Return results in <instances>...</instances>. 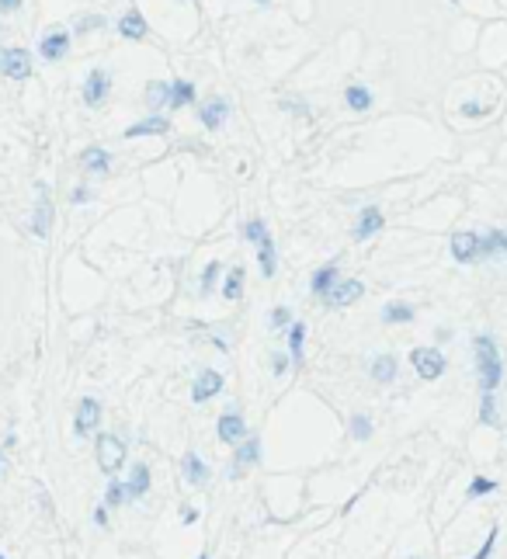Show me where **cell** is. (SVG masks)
Returning <instances> with one entry per match:
<instances>
[{"mask_svg":"<svg viewBox=\"0 0 507 559\" xmlns=\"http://www.w3.org/2000/svg\"><path fill=\"white\" fill-rule=\"evenodd\" d=\"M126 490H129V497H143V493L150 490V469H146L143 462H139V466H132V476H129Z\"/></svg>","mask_w":507,"mask_h":559,"instance_id":"obj_25","label":"cell"},{"mask_svg":"<svg viewBox=\"0 0 507 559\" xmlns=\"http://www.w3.org/2000/svg\"><path fill=\"white\" fill-rule=\"evenodd\" d=\"M0 469H4V459H0Z\"/></svg>","mask_w":507,"mask_h":559,"instance_id":"obj_47","label":"cell"},{"mask_svg":"<svg viewBox=\"0 0 507 559\" xmlns=\"http://www.w3.org/2000/svg\"><path fill=\"white\" fill-rule=\"evenodd\" d=\"M0 559H4V556H0Z\"/></svg>","mask_w":507,"mask_h":559,"instance_id":"obj_51","label":"cell"},{"mask_svg":"<svg viewBox=\"0 0 507 559\" xmlns=\"http://www.w3.org/2000/svg\"><path fill=\"white\" fill-rule=\"evenodd\" d=\"M94 521L105 528V524H108V511H105V507H97V511H94Z\"/></svg>","mask_w":507,"mask_h":559,"instance_id":"obj_44","label":"cell"},{"mask_svg":"<svg viewBox=\"0 0 507 559\" xmlns=\"http://www.w3.org/2000/svg\"><path fill=\"white\" fill-rule=\"evenodd\" d=\"M382 319H386V323H410V319H414V306H407V302H389V306L382 310Z\"/></svg>","mask_w":507,"mask_h":559,"instance_id":"obj_28","label":"cell"},{"mask_svg":"<svg viewBox=\"0 0 507 559\" xmlns=\"http://www.w3.org/2000/svg\"><path fill=\"white\" fill-rule=\"evenodd\" d=\"M257 261H261V275L271 278V275H275V264H278V257H275V240L271 237H264L257 243Z\"/></svg>","mask_w":507,"mask_h":559,"instance_id":"obj_22","label":"cell"},{"mask_svg":"<svg viewBox=\"0 0 507 559\" xmlns=\"http://www.w3.org/2000/svg\"><path fill=\"white\" fill-rule=\"evenodd\" d=\"M198 559H209V556H198Z\"/></svg>","mask_w":507,"mask_h":559,"instance_id":"obj_49","label":"cell"},{"mask_svg":"<svg viewBox=\"0 0 507 559\" xmlns=\"http://www.w3.org/2000/svg\"><path fill=\"white\" fill-rule=\"evenodd\" d=\"M497 250H504V233L501 230H490L487 237H479V257H490Z\"/></svg>","mask_w":507,"mask_h":559,"instance_id":"obj_30","label":"cell"},{"mask_svg":"<svg viewBox=\"0 0 507 559\" xmlns=\"http://www.w3.org/2000/svg\"><path fill=\"white\" fill-rule=\"evenodd\" d=\"M479 420L497 428V403H494V393H483V403H479Z\"/></svg>","mask_w":507,"mask_h":559,"instance_id":"obj_32","label":"cell"},{"mask_svg":"<svg viewBox=\"0 0 507 559\" xmlns=\"http://www.w3.org/2000/svg\"><path fill=\"white\" fill-rule=\"evenodd\" d=\"M226 115H229V105L222 101V98H209V101H202V108H198V119H202V125L205 129H222V122H226Z\"/></svg>","mask_w":507,"mask_h":559,"instance_id":"obj_10","label":"cell"},{"mask_svg":"<svg viewBox=\"0 0 507 559\" xmlns=\"http://www.w3.org/2000/svg\"><path fill=\"white\" fill-rule=\"evenodd\" d=\"M289 319H292V313H289L285 306H275V310H271V317H268V323H271L275 330H282V326H289Z\"/></svg>","mask_w":507,"mask_h":559,"instance_id":"obj_38","label":"cell"},{"mask_svg":"<svg viewBox=\"0 0 507 559\" xmlns=\"http://www.w3.org/2000/svg\"><path fill=\"white\" fill-rule=\"evenodd\" d=\"M372 379L376 382H393L396 379V358L393 355H379L372 361Z\"/></svg>","mask_w":507,"mask_h":559,"instance_id":"obj_26","label":"cell"},{"mask_svg":"<svg viewBox=\"0 0 507 559\" xmlns=\"http://www.w3.org/2000/svg\"><path fill=\"white\" fill-rule=\"evenodd\" d=\"M302 344H306V323H292V330H289V355H292V365H302Z\"/></svg>","mask_w":507,"mask_h":559,"instance_id":"obj_27","label":"cell"},{"mask_svg":"<svg viewBox=\"0 0 507 559\" xmlns=\"http://www.w3.org/2000/svg\"><path fill=\"white\" fill-rule=\"evenodd\" d=\"M344 101H347L351 112H369V108H372V94H369V87H362V83H351V87L344 90Z\"/></svg>","mask_w":507,"mask_h":559,"instance_id":"obj_21","label":"cell"},{"mask_svg":"<svg viewBox=\"0 0 507 559\" xmlns=\"http://www.w3.org/2000/svg\"><path fill=\"white\" fill-rule=\"evenodd\" d=\"M382 212L376 208V205H369V208H362V216H358V223H354V240H369L376 237L382 230Z\"/></svg>","mask_w":507,"mask_h":559,"instance_id":"obj_14","label":"cell"},{"mask_svg":"<svg viewBox=\"0 0 507 559\" xmlns=\"http://www.w3.org/2000/svg\"><path fill=\"white\" fill-rule=\"evenodd\" d=\"M504 250H507V233H504Z\"/></svg>","mask_w":507,"mask_h":559,"instance_id":"obj_46","label":"cell"},{"mask_svg":"<svg viewBox=\"0 0 507 559\" xmlns=\"http://www.w3.org/2000/svg\"><path fill=\"white\" fill-rule=\"evenodd\" d=\"M494 542H497V528H490V535H487V542L479 546V553L472 559H490V553H494Z\"/></svg>","mask_w":507,"mask_h":559,"instance_id":"obj_39","label":"cell"},{"mask_svg":"<svg viewBox=\"0 0 507 559\" xmlns=\"http://www.w3.org/2000/svg\"><path fill=\"white\" fill-rule=\"evenodd\" d=\"M0 70L7 73L11 80H25L32 73V56H28V49H4L0 52Z\"/></svg>","mask_w":507,"mask_h":559,"instance_id":"obj_4","label":"cell"},{"mask_svg":"<svg viewBox=\"0 0 507 559\" xmlns=\"http://www.w3.org/2000/svg\"><path fill=\"white\" fill-rule=\"evenodd\" d=\"M108 90H112V77H108V70H90L87 80H84V105L97 108V105L108 98Z\"/></svg>","mask_w":507,"mask_h":559,"instance_id":"obj_5","label":"cell"},{"mask_svg":"<svg viewBox=\"0 0 507 559\" xmlns=\"http://www.w3.org/2000/svg\"><path fill=\"white\" fill-rule=\"evenodd\" d=\"M358 295H365V285L358 278H347V281H338L330 292H327V306H351Z\"/></svg>","mask_w":507,"mask_h":559,"instance_id":"obj_7","label":"cell"},{"mask_svg":"<svg viewBox=\"0 0 507 559\" xmlns=\"http://www.w3.org/2000/svg\"><path fill=\"white\" fill-rule=\"evenodd\" d=\"M80 163H84L87 174H108V170H112V157H108L101 146H87Z\"/></svg>","mask_w":507,"mask_h":559,"instance_id":"obj_16","label":"cell"},{"mask_svg":"<svg viewBox=\"0 0 507 559\" xmlns=\"http://www.w3.org/2000/svg\"><path fill=\"white\" fill-rule=\"evenodd\" d=\"M49 219H52V205L45 195V184H39V205H35V219H32V230L39 237H49Z\"/></svg>","mask_w":507,"mask_h":559,"instance_id":"obj_18","label":"cell"},{"mask_svg":"<svg viewBox=\"0 0 507 559\" xmlns=\"http://www.w3.org/2000/svg\"><path fill=\"white\" fill-rule=\"evenodd\" d=\"M146 105L153 112H160L164 105H170V83L167 80H150L146 83Z\"/></svg>","mask_w":507,"mask_h":559,"instance_id":"obj_20","label":"cell"},{"mask_svg":"<svg viewBox=\"0 0 507 559\" xmlns=\"http://www.w3.org/2000/svg\"><path fill=\"white\" fill-rule=\"evenodd\" d=\"M334 285H338V264L330 261V264H323V268L313 275V292H316V295H327Z\"/></svg>","mask_w":507,"mask_h":559,"instance_id":"obj_24","label":"cell"},{"mask_svg":"<svg viewBox=\"0 0 507 559\" xmlns=\"http://www.w3.org/2000/svg\"><path fill=\"white\" fill-rule=\"evenodd\" d=\"M497 490V483L487 476H476L472 483H469V500H476V497H487V493H494Z\"/></svg>","mask_w":507,"mask_h":559,"instance_id":"obj_33","label":"cell"},{"mask_svg":"<svg viewBox=\"0 0 507 559\" xmlns=\"http://www.w3.org/2000/svg\"><path fill=\"white\" fill-rule=\"evenodd\" d=\"M18 7H21V0H0V14H11Z\"/></svg>","mask_w":507,"mask_h":559,"instance_id":"obj_41","label":"cell"},{"mask_svg":"<svg viewBox=\"0 0 507 559\" xmlns=\"http://www.w3.org/2000/svg\"><path fill=\"white\" fill-rule=\"evenodd\" d=\"M222 389V375L215 372V368H205L198 379H195V389H191V399L195 403H205V399H212L215 393Z\"/></svg>","mask_w":507,"mask_h":559,"instance_id":"obj_11","label":"cell"},{"mask_svg":"<svg viewBox=\"0 0 507 559\" xmlns=\"http://www.w3.org/2000/svg\"><path fill=\"white\" fill-rule=\"evenodd\" d=\"M452 257H455L459 264L479 261V237H476V233H455V237H452Z\"/></svg>","mask_w":507,"mask_h":559,"instance_id":"obj_8","label":"cell"},{"mask_svg":"<svg viewBox=\"0 0 507 559\" xmlns=\"http://www.w3.org/2000/svg\"><path fill=\"white\" fill-rule=\"evenodd\" d=\"M122 462H126V445L115 438V435H101L97 438V466H101V473H119L122 469Z\"/></svg>","mask_w":507,"mask_h":559,"instance_id":"obj_2","label":"cell"},{"mask_svg":"<svg viewBox=\"0 0 507 559\" xmlns=\"http://www.w3.org/2000/svg\"><path fill=\"white\" fill-rule=\"evenodd\" d=\"M94 28H105V18L101 14H87L77 21V35H87V32H94Z\"/></svg>","mask_w":507,"mask_h":559,"instance_id":"obj_36","label":"cell"},{"mask_svg":"<svg viewBox=\"0 0 507 559\" xmlns=\"http://www.w3.org/2000/svg\"><path fill=\"white\" fill-rule=\"evenodd\" d=\"M490 108H483V105H463V115H469V119H479V115H487Z\"/></svg>","mask_w":507,"mask_h":559,"instance_id":"obj_40","label":"cell"},{"mask_svg":"<svg viewBox=\"0 0 507 559\" xmlns=\"http://www.w3.org/2000/svg\"><path fill=\"white\" fill-rule=\"evenodd\" d=\"M257 459H261V441L244 438L240 441V448H237V459H233V476H244V469L257 466Z\"/></svg>","mask_w":507,"mask_h":559,"instance_id":"obj_13","label":"cell"},{"mask_svg":"<svg viewBox=\"0 0 507 559\" xmlns=\"http://www.w3.org/2000/svg\"><path fill=\"white\" fill-rule=\"evenodd\" d=\"M167 129H170L167 119L153 115V119H143V122H136V125H129V129H126V139H136V136H164Z\"/></svg>","mask_w":507,"mask_h":559,"instance_id":"obj_17","label":"cell"},{"mask_svg":"<svg viewBox=\"0 0 507 559\" xmlns=\"http://www.w3.org/2000/svg\"><path fill=\"white\" fill-rule=\"evenodd\" d=\"M66 49H70V32H63V28L45 32L42 42H39V52H42L45 63H59L66 56Z\"/></svg>","mask_w":507,"mask_h":559,"instance_id":"obj_6","label":"cell"},{"mask_svg":"<svg viewBox=\"0 0 507 559\" xmlns=\"http://www.w3.org/2000/svg\"><path fill=\"white\" fill-rule=\"evenodd\" d=\"M410 559H417V556H410Z\"/></svg>","mask_w":507,"mask_h":559,"instance_id":"obj_50","label":"cell"},{"mask_svg":"<svg viewBox=\"0 0 507 559\" xmlns=\"http://www.w3.org/2000/svg\"><path fill=\"white\" fill-rule=\"evenodd\" d=\"M195 101V83L191 80H174L170 83V108H184Z\"/></svg>","mask_w":507,"mask_h":559,"instance_id":"obj_23","label":"cell"},{"mask_svg":"<svg viewBox=\"0 0 507 559\" xmlns=\"http://www.w3.org/2000/svg\"><path fill=\"white\" fill-rule=\"evenodd\" d=\"M257 4H268V0H257Z\"/></svg>","mask_w":507,"mask_h":559,"instance_id":"obj_48","label":"cell"},{"mask_svg":"<svg viewBox=\"0 0 507 559\" xmlns=\"http://www.w3.org/2000/svg\"><path fill=\"white\" fill-rule=\"evenodd\" d=\"M351 438H354V441H369V438H372V420H369L365 413H354V417H351Z\"/></svg>","mask_w":507,"mask_h":559,"instance_id":"obj_31","label":"cell"},{"mask_svg":"<svg viewBox=\"0 0 507 559\" xmlns=\"http://www.w3.org/2000/svg\"><path fill=\"white\" fill-rule=\"evenodd\" d=\"M119 32H122L126 39H143V35H146V18H143L139 11H126V14L119 18Z\"/></svg>","mask_w":507,"mask_h":559,"instance_id":"obj_19","label":"cell"},{"mask_svg":"<svg viewBox=\"0 0 507 559\" xmlns=\"http://www.w3.org/2000/svg\"><path fill=\"white\" fill-rule=\"evenodd\" d=\"M240 288H244V268H229V275L222 281V295L226 299H240Z\"/></svg>","mask_w":507,"mask_h":559,"instance_id":"obj_29","label":"cell"},{"mask_svg":"<svg viewBox=\"0 0 507 559\" xmlns=\"http://www.w3.org/2000/svg\"><path fill=\"white\" fill-rule=\"evenodd\" d=\"M410 365L417 368V375L421 379H441V372H445V355L438 351V348H414L410 351Z\"/></svg>","mask_w":507,"mask_h":559,"instance_id":"obj_3","label":"cell"},{"mask_svg":"<svg viewBox=\"0 0 507 559\" xmlns=\"http://www.w3.org/2000/svg\"><path fill=\"white\" fill-rule=\"evenodd\" d=\"M289 361H292V358H285V355H278V358H275V375H282V372L289 368Z\"/></svg>","mask_w":507,"mask_h":559,"instance_id":"obj_42","label":"cell"},{"mask_svg":"<svg viewBox=\"0 0 507 559\" xmlns=\"http://www.w3.org/2000/svg\"><path fill=\"white\" fill-rule=\"evenodd\" d=\"M70 199H73V205H80V201H87V199H90V192H87V188H77V192H73Z\"/></svg>","mask_w":507,"mask_h":559,"instance_id":"obj_43","label":"cell"},{"mask_svg":"<svg viewBox=\"0 0 507 559\" xmlns=\"http://www.w3.org/2000/svg\"><path fill=\"white\" fill-rule=\"evenodd\" d=\"M472 348H476V372H479V386H483V393H494V389L501 386V379H504V361H501V351H497V344H494V337H490V334H476Z\"/></svg>","mask_w":507,"mask_h":559,"instance_id":"obj_1","label":"cell"},{"mask_svg":"<svg viewBox=\"0 0 507 559\" xmlns=\"http://www.w3.org/2000/svg\"><path fill=\"white\" fill-rule=\"evenodd\" d=\"M219 271H222V264H205V275H202V295H209L212 285H215V278H219Z\"/></svg>","mask_w":507,"mask_h":559,"instance_id":"obj_37","label":"cell"},{"mask_svg":"<svg viewBox=\"0 0 507 559\" xmlns=\"http://www.w3.org/2000/svg\"><path fill=\"white\" fill-rule=\"evenodd\" d=\"M244 237H247V240L254 243V247H257L261 240H264V237H271V233H268V226H264L261 219H251V223L244 226Z\"/></svg>","mask_w":507,"mask_h":559,"instance_id":"obj_35","label":"cell"},{"mask_svg":"<svg viewBox=\"0 0 507 559\" xmlns=\"http://www.w3.org/2000/svg\"><path fill=\"white\" fill-rule=\"evenodd\" d=\"M0 39H4V25H0Z\"/></svg>","mask_w":507,"mask_h":559,"instance_id":"obj_45","label":"cell"},{"mask_svg":"<svg viewBox=\"0 0 507 559\" xmlns=\"http://www.w3.org/2000/svg\"><path fill=\"white\" fill-rule=\"evenodd\" d=\"M181 469H184V479H188L191 486H205V483H209V466H205L195 452H188V455H184Z\"/></svg>","mask_w":507,"mask_h":559,"instance_id":"obj_15","label":"cell"},{"mask_svg":"<svg viewBox=\"0 0 507 559\" xmlns=\"http://www.w3.org/2000/svg\"><path fill=\"white\" fill-rule=\"evenodd\" d=\"M244 438H247V420H244L240 413L219 417V441H222V445H240Z\"/></svg>","mask_w":507,"mask_h":559,"instance_id":"obj_9","label":"cell"},{"mask_svg":"<svg viewBox=\"0 0 507 559\" xmlns=\"http://www.w3.org/2000/svg\"><path fill=\"white\" fill-rule=\"evenodd\" d=\"M126 497H129L126 483H108V490H105V504L119 507V504H126Z\"/></svg>","mask_w":507,"mask_h":559,"instance_id":"obj_34","label":"cell"},{"mask_svg":"<svg viewBox=\"0 0 507 559\" xmlns=\"http://www.w3.org/2000/svg\"><path fill=\"white\" fill-rule=\"evenodd\" d=\"M97 424H101V403L90 396L80 399V406H77V435H90Z\"/></svg>","mask_w":507,"mask_h":559,"instance_id":"obj_12","label":"cell"}]
</instances>
